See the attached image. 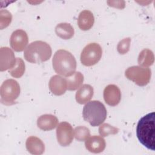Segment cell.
Masks as SVG:
<instances>
[{"label":"cell","mask_w":155,"mask_h":155,"mask_svg":"<svg viewBox=\"0 0 155 155\" xmlns=\"http://www.w3.org/2000/svg\"><path fill=\"white\" fill-rule=\"evenodd\" d=\"M155 114L154 112L143 116L136 127V136L139 142L148 149L155 150Z\"/></svg>","instance_id":"cell-1"},{"label":"cell","mask_w":155,"mask_h":155,"mask_svg":"<svg viewBox=\"0 0 155 155\" xmlns=\"http://www.w3.org/2000/svg\"><path fill=\"white\" fill-rule=\"evenodd\" d=\"M52 65L56 73L65 77L73 75L76 69L75 58L70 51L63 49L56 51L52 59Z\"/></svg>","instance_id":"cell-2"},{"label":"cell","mask_w":155,"mask_h":155,"mask_svg":"<svg viewBox=\"0 0 155 155\" xmlns=\"http://www.w3.org/2000/svg\"><path fill=\"white\" fill-rule=\"evenodd\" d=\"M50 45L42 41H36L30 43L25 49V59L33 64H39L48 61L51 56Z\"/></svg>","instance_id":"cell-3"},{"label":"cell","mask_w":155,"mask_h":155,"mask_svg":"<svg viewBox=\"0 0 155 155\" xmlns=\"http://www.w3.org/2000/svg\"><path fill=\"white\" fill-rule=\"evenodd\" d=\"M107 114L105 105L99 101L87 102L82 111L84 119L93 127L101 125L106 119Z\"/></svg>","instance_id":"cell-4"},{"label":"cell","mask_w":155,"mask_h":155,"mask_svg":"<svg viewBox=\"0 0 155 155\" xmlns=\"http://www.w3.org/2000/svg\"><path fill=\"white\" fill-rule=\"evenodd\" d=\"M21 88L18 82L13 79L3 82L1 86V101L2 104L10 105L13 104L20 94Z\"/></svg>","instance_id":"cell-5"},{"label":"cell","mask_w":155,"mask_h":155,"mask_svg":"<svg viewBox=\"0 0 155 155\" xmlns=\"http://www.w3.org/2000/svg\"><path fill=\"white\" fill-rule=\"evenodd\" d=\"M127 79L133 81L139 86H145L150 81L151 76V69L141 66H132L128 67L125 71Z\"/></svg>","instance_id":"cell-6"},{"label":"cell","mask_w":155,"mask_h":155,"mask_svg":"<svg viewBox=\"0 0 155 155\" xmlns=\"http://www.w3.org/2000/svg\"><path fill=\"white\" fill-rule=\"evenodd\" d=\"M102 50L100 45L97 43H90L82 50L81 54V62L87 67L96 64L101 59Z\"/></svg>","instance_id":"cell-7"},{"label":"cell","mask_w":155,"mask_h":155,"mask_svg":"<svg viewBox=\"0 0 155 155\" xmlns=\"http://www.w3.org/2000/svg\"><path fill=\"white\" fill-rule=\"evenodd\" d=\"M56 137L58 143L61 146H68L74 137V130L71 125L67 122L59 124L56 128Z\"/></svg>","instance_id":"cell-8"},{"label":"cell","mask_w":155,"mask_h":155,"mask_svg":"<svg viewBox=\"0 0 155 155\" xmlns=\"http://www.w3.org/2000/svg\"><path fill=\"white\" fill-rule=\"evenodd\" d=\"M28 42L27 33L21 29L14 31L10 38V44L12 48L17 52L23 51L26 48Z\"/></svg>","instance_id":"cell-9"},{"label":"cell","mask_w":155,"mask_h":155,"mask_svg":"<svg viewBox=\"0 0 155 155\" xmlns=\"http://www.w3.org/2000/svg\"><path fill=\"white\" fill-rule=\"evenodd\" d=\"M16 62L13 51L7 47L0 49V71H4L12 68Z\"/></svg>","instance_id":"cell-10"},{"label":"cell","mask_w":155,"mask_h":155,"mask_svg":"<svg viewBox=\"0 0 155 155\" xmlns=\"http://www.w3.org/2000/svg\"><path fill=\"white\" fill-rule=\"evenodd\" d=\"M104 99L108 105H117L121 99V92L119 87L114 84L107 85L104 90Z\"/></svg>","instance_id":"cell-11"},{"label":"cell","mask_w":155,"mask_h":155,"mask_svg":"<svg viewBox=\"0 0 155 155\" xmlns=\"http://www.w3.org/2000/svg\"><path fill=\"white\" fill-rule=\"evenodd\" d=\"M48 87L50 91L53 94L56 96L62 95L67 89L66 79L59 75H54L49 81Z\"/></svg>","instance_id":"cell-12"},{"label":"cell","mask_w":155,"mask_h":155,"mask_svg":"<svg viewBox=\"0 0 155 155\" xmlns=\"http://www.w3.org/2000/svg\"><path fill=\"white\" fill-rule=\"evenodd\" d=\"M85 146L90 152L99 153L105 150L106 143L105 139L102 136H92L85 140Z\"/></svg>","instance_id":"cell-13"},{"label":"cell","mask_w":155,"mask_h":155,"mask_svg":"<svg viewBox=\"0 0 155 155\" xmlns=\"http://www.w3.org/2000/svg\"><path fill=\"white\" fill-rule=\"evenodd\" d=\"M58 119L52 114H45L39 116L37 120L38 128L44 131H50L53 130L58 126Z\"/></svg>","instance_id":"cell-14"},{"label":"cell","mask_w":155,"mask_h":155,"mask_svg":"<svg viewBox=\"0 0 155 155\" xmlns=\"http://www.w3.org/2000/svg\"><path fill=\"white\" fill-rule=\"evenodd\" d=\"M27 151L35 155L42 154L45 151V145L42 140L36 136H30L25 143Z\"/></svg>","instance_id":"cell-15"},{"label":"cell","mask_w":155,"mask_h":155,"mask_svg":"<svg viewBox=\"0 0 155 155\" xmlns=\"http://www.w3.org/2000/svg\"><path fill=\"white\" fill-rule=\"evenodd\" d=\"M94 22L93 14L90 10H85L79 13L78 18V24L81 30L84 31L90 30L93 27Z\"/></svg>","instance_id":"cell-16"},{"label":"cell","mask_w":155,"mask_h":155,"mask_svg":"<svg viewBox=\"0 0 155 155\" xmlns=\"http://www.w3.org/2000/svg\"><path fill=\"white\" fill-rule=\"evenodd\" d=\"M93 93L94 90L92 86L89 84H84L79 88L76 93V101L80 104H84L90 101Z\"/></svg>","instance_id":"cell-17"},{"label":"cell","mask_w":155,"mask_h":155,"mask_svg":"<svg viewBox=\"0 0 155 155\" xmlns=\"http://www.w3.org/2000/svg\"><path fill=\"white\" fill-rule=\"evenodd\" d=\"M55 33L58 36L63 39H70L73 36L74 31L69 23L63 22L56 26Z\"/></svg>","instance_id":"cell-18"},{"label":"cell","mask_w":155,"mask_h":155,"mask_svg":"<svg viewBox=\"0 0 155 155\" xmlns=\"http://www.w3.org/2000/svg\"><path fill=\"white\" fill-rule=\"evenodd\" d=\"M137 61L139 65L143 67H148L152 65L154 61L153 52L147 48L143 49L140 52Z\"/></svg>","instance_id":"cell-19"},{"label":"cell","mask_w":155,"mask_h":155,"mask_svg":"<svg viewBox=\"0 0 155 155\" xmlns=\"http://www.w3.org/2000/svg\"><path fill=\"white\" fill-rule=\"evenodd\" d=\"M68 90L74 91L79 88L84 81V76L79 71H75L74 73L66 78Z\"/></svg>","instance_id":"cell-20"},{"label":"cell","mask_w":155,"mask_h":155,"mask_svg":"<svg viewBox=\"0 0 155 155\" xmlns=\"http://www.w3.org/2000/svg\"><path fill=\"white\" fill-rule=\"evenodd\" d=\"M25 70V65L24 61L20 58H16V62L15 66L8 70L10 74L15 78H21L24 73Z\"/></svg>","instance_id":"cell-21"},{"label":"cell","mask_w":155,"mask_h":155,"mask_svg":"<svg viewBox=\"0 0 155 155\" xmlns=\"http://www.w3.org/2000/svg\"><path fill=\"white\" fill-rule=\"evenodd\" d=\"M74 136L78 141L86 140L90 136V130L84 126H78L74 130Z\"/></svg>","instance_id":"cell-22"},{"label":"cell","mask_w":155,"mask_h":155,"mask_svg":"<svg viewBox=\"0 0 155 155\" xmlns=\"http://www.w3.org/2000/svg\"><path fill=\"white\" fill-rule=\"evenodd\" d=\"M119 132V129L108 124H103L99 128V133L101 136L106 137L110 134H116Z\"/></svg>","instance_id":"cell-23"},{"label":"cell","mask_w":155,"mask_h":155,"mask_svg":"<svg viewBox=\"0 0 155 155\" xmlns=\"http://www.w3.org/2000/svg\"><path fill=\"white\" fill-rule=\"evenodd\" d=\"M1 29L7 27L10 24L12 19V14L6 10H1L0 12Z\"/></svg>","instance_id":"cell-24"},{"label":"cell","mask_w":155,"mask_h":155,"mask_svg":"<svg viewBox=\"0 0 155 155\" xmlns=\"http://www.w3.org/2000/svg\"><path fill=\"white\" fill-rule=\"evenodd\" d=\"M131 39L130 38H126L119 41L117 46V50L119 54H125L130 50Z\"/></svg>","instance_id":"cell-25"},{"label":"cell","mask_w":155,"mask_h":155,"mask_svg":"<svg viewBox=\"0 0 155 155\" xmlns=\"http://www.w3.org/2000/svg\"><path fill=\"white\" fill-rule=\"evenodd\" d=\"M108 4L110 6L118 8H124L125 7V2L124 1H108Z\"/></svg>","instance_id":"cell-26"}]
</instances>
